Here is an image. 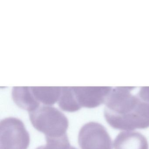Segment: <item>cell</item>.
Masks as SVG:
<instances>
[{"mask_svg":"<svg viewBox=\"0 0 149 149\" xmlns=\"http://www.w3.org/2000/svg\"><path fill=\"white\" fill-rule=\"evenodd\" d=\"M135 88L115 87L107 97L104 118L114 129L131 131L149 127V101L132 95Z\"/></svg>","mask_w":149,"mask_h":149,"instance_id":"obj_1","label":"cell"},{"mask_svg":"<svg viewBox=\"0 0 149 149\" xmlns=\"http://www.w3.org/2000/svg\"><path fill=\"white\" fill-rule=\"evenodd\" d=\"M29 116L33 127L44 133L45 138L61 137L67 135L68 119L54 106L40 105L29 112Z\"/></svg>","mask_w":149,"mask_h":149,"instance_id":"obj_2","label":"cell"},{"mask_svg":"<svg viewBox=\"0 0 149 149\" xmlns=\"http://www.w3.org/2000/svg\"><path fill=\"white\" fill-rule=\"evenodd\" d=\"M30 135L21 119L9 117L0 123V149H27Z\"/></svg>","mask_w":149,"mask_h":149,"instance_id":"obj_3","label":"cell"},{"mask_svg":"<svg viewBox=\"0 0 149 149\" xmlns=\"http://www.w3.org/2000/svg\"><path fill=\"white\" fill-rule=\"evenodd\" d=\"M78 144L81 149H112V141L105 127L96 122H89L80 129Z\"/></svg>","mask_w":149,"mask_h":149,"instance_id":"obj_4","label":"cell"},{"mask_svg":"<svg viewBox=\"0 0 149 149\" xmlns=\"http://www.w3.org/2000/svg\"><path fill=\"white\" fill-rule=\"evenodd\" d=\"M77 103L82 107L94 108L105 103L111 87H71Z\"/></svg>","mask_w":149,"mask_h":149,"instance_id":"obj_5","label":"cell"},{"mask_svg":"<svg viewBox=\"0 0 149 149\" xmlns=\"http://www.w3.org/2000/svg\"><path fill=\"white\" fill-rule=\"evenodd\" d=\"M115 149H148L146 138L140 132L132 131L120 132L114 141Z\"/></svg>","mask_w":149,"mask_h":149,"instance_id":"obj_6","label":"cell"},{"mask_svg":"<svg viewBox=\"0 0 149 149\" xmlns=\"http://www.w3.org/2000/svg\"><path fill=\"white\" fill-rule=\"evenodd\" d=\"M12 97L19 108L29 112L35 110L40 105L35 99L30 87H15L12 89Z\"/></svg>","mask_w":149,"mask_h":149,"instance_id":"obj_7","label":"cell"},{"mask_svg":"<svg viewBox=\"0 0 149 149\" xmlns=\"http://www.w3.org/2000/svg\"><path fill=\"white\" fill-rule=\"evenodd\" d=\"M62 87H32L31 91L35 99L42 105L52 106L58 102Z\"/></svg>","mask_w":149,"mask_h":149,"instance_id":"obj_8","label":"cell"},{"mask_svg":"<svg viewBox=\"0 0 149 149\" xmlns=\"http://www.w3.org/2000/svg\"><path fill=\"white\" fill-rule=\"evenodd\" d=\"M58 104L62 110L68 112H75L81 109L71 87H62Z\"/></svg>","mask_w":149,"mask_h":149,"instance_id":"obj_9","label":"cell"},{"mask_svg":"<svg viewBox=\"0 0 149 149\" xmlns=\"http://www.w3.org/2000/svg\"><path fill=\"white\" fill-rule=\"evenodd\" d=\"M137 95L141 98L149 101V87H142Z\"/></svg>","mask_w":149,"mask_h":149,"instance_id":"obj_10","label":"cell"},{"mask_svg":"<svg viewBox=\"0 0 149 149\" xmlns=\"http://www.w3.org/2000/svg\"><path fill=\"white\" fill-rule=\"evenodd\" d=\"M36 149H51L47 144L45 145L41 146L39 147H37Z\"/></svg>","mask_w":149,"mask_h":149,"instance_id":"obj_11","label":"cell"}]
</instances>
